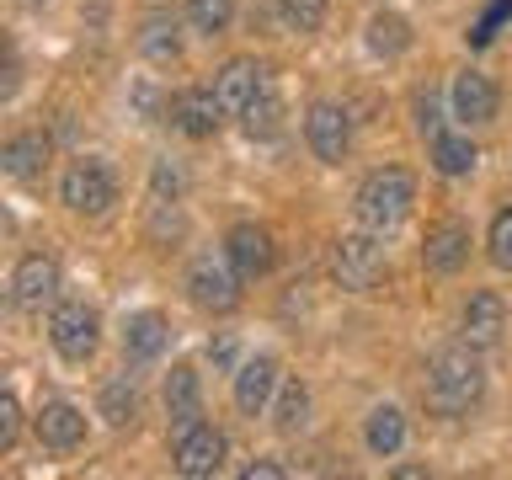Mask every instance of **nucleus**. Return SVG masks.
<instances>
[{
    "label": "nucleus",
    "mask_w": 512,
    "mask_h": 480,
    "mask_svg": "<svg viewBox=\"0 0 512 480\" xmlns=\"http://www.w3.org/2000/svg\"><path fill=\"white\" fill-rule=\"evenodd\" d=\"M480 390H486V374H480V363H475V347L464 342V347H448L432 358L427 368V406L438 411V416H459V411H470Z\"/></svg>",
    "instance_id": "obj_1"
},
{
    "label": "nucleus",
    "mask_w": 512,
    "mask_h": 480,
    "mask_svg": "<svg viewBox=\"0 0 512 480\" xmlns=\"http://www.w3.org/2000/svg\"><path fill=\"white\" fill-rule=\"evenodd\" d=\"M411 203H416V182H411L406 166H384L358 187V219L368 224V230H390V224H400L411 214Z\"/></svg>",
    "instance_id": "obj_2"
},
{
    "label": "nucleus",
    "mask_w": 512,
    "mask_h": 480,
    "mask_svg": "<svg viewBox=\"0 0 512 480\" xmlns=\"http://www.w3.org/2000/svg\"><path fill=\"white\" fill-rule=\"evenodd\" d=\"M384 272H390V262H384V246L374 235H342L336 240V278H342V288L374 294L384 283Z\"/></svg>",
    "instance_id": "obj_3"
},
{
    "label": "nucleus",
    "mask_w": 512,
    "mask_h": 480,
    "mask_svg": "<svg viewBox=\"0 0 512 480\" xmlns=\"http://www.w3.org/2000/svg\"><path fill=\"white\" fill-rule=\"evenodd\" d=\"M64 203H70L75 214H107V208L118 203V182H112V171L102 160H75V166L64 171Z\"/></svg>",
    "instance_id": "obj_4"
},
{
    "label": "nucleus",
    "mask_w": 512,
    "mask_h": 480,
    "mask_svg": "<svg viewBox=\"0 0 512 480\" xmlns=\"http://www.w3.org/2000/svg\"><path fill=\"white\" fill-rule=\"evenodd\" d=\"M304 139H310V150L326 160V166H342L347 150H352V118L342 107L320 102V107H310V118H304Z\"/></svg>",
    "instance_id": "obj_5"
},
{
    "label": "nucleus",
    "mask_w": 512,
    "mask_h": 480,
    "mask_svg": "<svg viewBox=\"0 0 512 480\" xmlns=\"http://www.w3.org/2000/svg\"><path fill=\"white\" fill-rule=\"evenodd\" d=\"M48 336H54V347H59V358H70V363H86L91 352H96V310H86V304H59L54 320H48Z\"/></svg>",
    "instance_id": "obj_6"
},
{
    "label": "nucleus",
    "mask_w": 512,
    "mask_h": 480,
    "mask_svg": "<svg viewBox=\"0 0 512 480\" xmlns=\"http://www.w3.org/2000/svg\"><path fill=\"white\" fill-rule=\"evenodd\" d=\"M219 464H224V432H214L208 422L187 427V432H176V470H182L187 480L214 475Z\"/></svg>",
    "instance_id": "obj_7"
},
{
    "label": "nucleus",
    "mask_w": 512,
    "mask_h": 480,
    "mask_svg": "<svg viewBox=\"0 0 512 480\" xmlns=\"http://www.w3.org/2000/svg\"><path fill=\"white\" fill-rule=\"evenodd\" d=\"M187 288H192V304H203V310H214V315H224V310H235V304H240V283L230 278V267L214 262V256L192 262Z\"/></svg>",
    "instance_id": "obj_8"
},
{
    "label": "nucleus",
    "mask_w": 512,
    "mask_h": 480,
    "mask_svg": "<svg viewBox=\"0 0 512 480\" xmlns=\"http://www.w3.org/2000/svg\"><path fill=\"white\" fill-rule=\"evenodd\" d=\"M224 256H230V267L240 272V278H262V272H272V262H278L272 235L256 230V224H235L230 240H224Z\"/></svg>",
    "instance_id": "obj_9"
},
{
    "label": "nucleus",
    "mask_w": 512,
    "mask_h": 480,
    "mask_svg": "<svg viewBox=\"0 0 512 480\" xmlns=\"http://www.w3.org/2000/svg\"><path fill=\"white\" fill-rule=\"evenodd\" d=\"M54 288H59V267L48 262V256H22L11 272V299L22 304V310H38V304L54 299Z\"/></svg>",
    "instance_id": "obj_10"
},
{
    "label": "nucleus",
    "mask_w": 512,
    "mask_h": 480,
    "mask_svg": "<svg viewBox=\"0 0 512 480\" xmlns=\"http://www.w3.org/2000/svg\"><path fill=\"white\" fill-rule=\"evenodd\" d=\"M262 64H251V59H230L219 70V80H214V96H219V107L230 112V118H246V107H251V96H256V86H262Z\"/></svg>",
    "instance_id": "obj_11"
},
{
    "label": "nucleus",
    "mask_w": 512,
    "mask_h": 480,
    "mask_svg": "<svg viewBox=\"0 0 512 480\" xmlns=\"http://www.w3.org/2000/svg\"><path fill=\"white\" fill-rule=\"evenodd\" d=\"M464 342H470L475 352H486L502 342V331H507V310H502V299L496 294H470V304H464Z\"/></svg>",
    "instance_id": "obj_12"
},
{
    "label": "nucleus",
    "mask_w": 512,
    "mask_h": 480,
    "mask_svg": "<svg viewBox=\"0 0 512 480\" xmlns=\"http://www.w3.org/2000/svg\"><path fill=\"white\" fill-rule=\"evenodd\" d=\"M171 118H176V128H182L187 139H214V128H219V118H224V107H219V96L214 91H182L171 102Z\"/></svg>",
    "instance_id": "obj_13"
},
{
    "label": "nucleus",
    "mask_w": 512,
    "mask_h": 480,
    "mask_svg": "<svg viewBox=\"0 0 512 480\" xmlns=\"http://www.w3.org/2000/svg\"><path fill=\"white\" fill-rule=\"evenodd\" d=\"M32 427H38L43 448H59V454H70V448H80V438H86V416H80L70 400H48Z\"/></svg>",
    "instance_id": "obj_14"
},
{
    "label": "nucleus",
    "mask_w": 512,
    "mask_h": 480,
    "mask_svg": "<svg viewBox=\"0 0 512 480\" xmlns=\"http://www.w3.org/2000/svg\"><path fill=\"white\" fill-rule=\"evenodd\" d=\"M448 96H454V118H459V123H491V118H496V102H502V96H496V86H491L480 70H464Z\"/></svg>",
    "instance_id": "obj_15"
},
{
    "label": "nucleus",
    "mask_w": 512,
    "mask_h": 480,
    "mask_svg": "<svg viewBox=\"0 0 512 480\" xmlns=\"http://www.w3.org/2000/svg\"><path fill=\"white\" fill-rule=\"evenodd\" d=\"M166 411H171V427L176 432H187V427H198V416H203V390H198V368H171V379H166Z\"/></svg>",
    "instance_id": "obj_16"
},
{
    "label": "nucleus",
    "mask_w": 512,
    "mask_h": 480,
    "mask_svg": "<svg viewBox=\"0 0 512 480\" xmlns=\"http://www.w3.org/2000/svg\"><path fill=\"white\" fill-rule=\"evenodd\" d=\"M422 262H427L432 272H459L464 262H470V230H464V224H454V219H443L438 230L427 235Z\"/></svg>",
    "instance_id": "obj_17"
},
{
    "label": "nucleus",
    "mask_w": 512,
    "mask_h": 480,
    "mask_svg": "<svg viewBox=\"0 0 512 480\" xmlns=\"http://www.w3.org/2000/svg\"><path fill=\"white\" fill-rule=\"evenodd\" d=\"M272 384H278V363H272V358H251L235 374V406L246 416H256L272 400Z\"/></svg>",
    "instance_id": "obj_18"
},
{
    "label": "nucleus",
    "mask_w": 512,
    "mask_h": 480,
    "mask_svg": "<svg viewBox=\"0 0 512 480\" xmlns=\"http://www.w3.org/2000/svg\"><path fill=\"white\" fill-rule=\"evenodd\" d=\"M139 54L150 59V64H171L176 54H182V38H176V16H166V11L144 16V27H139Z\"/></svg>",
    "instance_id": "obj_19"
},
{
    "label": "nucleus",
    "mask_w": 512,
    "mask_h": 480,
    "mask_svg": "<svg viewBox=\"0 0 512 480\" xmlns=\"http://www.w3.org/2000/svg\"><path fill=\"white\" fill-rule=\"evenodd\" d=\"M160 347H166V320H160L155 310H144L128 320L123 331V352L128 358H160Z\"/></svg>",
    "instance_id": "obj_20"
},
{
    "label": "nucleus",
    "mask_w": 512,
    "mask_h": 480,
    "mask_svg": "<svg viewBox=\"0 0 512 480\" xmlns=\"http://www.w3.org/2000/svg\"><path fill=\"white\" fill-rule=\"evenodd\" d=\"M0 166H6V176H38L48 166V139L43 134H16L6 144V155H0Z\"/></svg>",
    "instance_id": "obj_21"
},
{
    "label": "nucleus",
    "mask_w": 512,
    "mask_h": 480,
    "mask_svg": "<svg viewBox=\"0 0 512 480\" xmlns=\"http://www.w3.org/2000/svg\"><path fill=\"white\" fill-rule=\"evenodd\" d=\"M278 118H283V102H278V86L262 75V86H256L251 107H246V134L251 139H272L278 134Z\"/></svg>",
    "instance_id": "obj_22"
},
{
    "label": "nucleus",
    "mask_w": 512,
    "mask_h": 480,
    "mask_svg": "<svg viewBox=\"0 0 512 480\" xmlns=\"http://www.w3.org/2000/svg\"><path fill=\"white\" fill-rule=\"evenodd\" d=\"M102 416L107 427H134L139 422V390L128 379H107L102 384Z\"/></svg>",
    "instance_id": "obj_23"
},
{
    "label": "nucleus",
    "mask_w": 512,
    "mask_h": 480,
    "mask_svg": "<svg viewBox=\"0 0 512 480\" xmlns=\"http://www.w3.org/2000/svg\"><path fill=\"white\" fill-rule=\"evenodd\" d=\"M432 166H438L443 176L475 171V144L459 139V134H432Z\"/></svg>",
    "instance_id": "obj_24"
},
{
    "label": "nucleus",
    "mask_w": 512,
    "mask_h": 480,
    "mask_svg": "<svg viewBox=\"0 0 512 480\" xmlns=\"http://www.w3.org/2000/svg\"><path fill=\"white\" fill-rule=\"evenodd\" d=\"M400 443H406V416H400L395 406H379L374 416H368V448L390 459Z\"/></svg>",
    "instance_id": "obj_25"
},
{
    "label": "nucleus",
    "mask_w": 512,
    "mask_h": 480,
    "mask_svg": "<svg viewBox=\"0 0 512 480\" xmlns=\"http://www.w3.org/2000/svg\"><path fill=\"white\" fill-rule=\"evenodd\" d=\"M406 43H411V27H406V16H395V11H379L374 22H368V48H374V54H400Z\"/></svg>",
    "instance_id": "obj_26"
},
{
    "label": "nucleus",
    "mask_w": 512,
    "mask_h": 480,
    "mask_svg": "<svg viewBox=\"0 0 512 480\" xmlns=\"http://www.w3.org/2000/svg\"><path fill=\"white\" fill-rule=\"evenodd\" d=\"M187 16H192V27L198 32H224L230 27V16H235V0H187Z\"/></svg>",
    "instance_id": "obj_27"
},
{
    "label": "nucleus",
    "mask_w": 512,
    "mask_h": 480,
    "mask_svg": "<svg viewBox=\"0 0 512 480\" xmlns=\"http://www.w3.org/2000/svg\"><path fill=\"white\" fill-rule=\"evenodd\" d=\"M304 422H310V390H304V384H283V395H278V427L283 432H299Z\"/></svg>",
    "instance_id": "obj_28"
},
{
    "label": "nucleus",
    "mask_w": 512,
    "mask_h": 480,
    "mask_svg": "<svg viewBox=\"0 0 512 480\" xmlns=\"http://www.w3.org/2000/svg\"><path fill=\"white\" fill-rule=\"evenodd\" d=\"M278 11L294 32H315L320 22H326V0H278Z\"/></svg>",
    "instance_id": "obj_29"
},
{
    "label": "nucleus",
    "mask_w": 512,
    "mask_h": 480,
    "mask_svg": "<svg viewBox=\"0 0 512 480\" xmlns=\"http://www.w3.org/2000/svg\"><path fill=\"white\" fill-rule=\"evenodd\" d=\"M491 262L502 272H512V208H502L491 219Z\"/></svg>",
    "instance_id": "obj_30"
},
{
    "label": "nucleus",
    "mask_w": 512,
    "mask_h": 480,
    "mask_svg": "<svg viewBox=\"0 0 512 480\" xmlns=\"http://www.w3.org/2000/svg\"><path fill=\"white\" fill-rule=\"evenodd\" d=\"M176 192H182V171H176L171 166V160H160V166H155V203H176Z\"/></svg>",
    "instance_id": "obj_31"
},
{
    "label": "nucleus",
    "mask_w": 512,
    "mask_h": 480,
    "mask_svg": "<svg viewBox=\"0 0 512 480\" xmlns=\"http://www.w3.org/2000/svg\"><path fill=\"white\" fill-rule=\"evenodd\" d=\"M16 443V395H0V454Z\"/></svg>",
    "instance_id": "obj_32"
},
{
    "label": "nucleus",
    "mask_w": 512,
    "mask_h": 480,
    "mask_svg": "<svg viewBox=\"0 0 512 480\" xmlns=\"http://www.w3.org/2000/svg\"><path fill=\"white\" fill-rule=\"evenodd\" d=\"M283 475V464H272V459H262V464H246V480H278Z\"/></svg>",
    "instance_id": "obj_33"
},
{
    "label": "nucleus",
    "mask_w": 512,
    "mask_h": 480,
    "mask_svg": "<svg viewBox=\"0 0 512 480\" xmlns=\"http://www.w3.org/2000/svg\"><path fill=\"white\" fill-rule=\"evenodd\" d=\"M208 358H214V363H230V358H235V342H230V336H219V342L208 347Z\"/></svg>",
    "instance_id": "obj_34"
}]
</instances>
